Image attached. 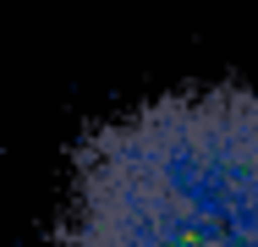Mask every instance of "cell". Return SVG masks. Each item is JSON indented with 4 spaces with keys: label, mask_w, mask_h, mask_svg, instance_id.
<instances>
[{
    "label": "cell",
    "mask_w": 258,
    "mask_h": 247,
    "mask_svg": "<svg viewBox=\"0 0 258 247\" xmlns=\"http://www.w3.org/2000/svg\"><path fill=\"white\" fill-rule=\"evenodd\" d=\"M60 247H258V88L159 94L72 154Z\"/></svg>",
    "instance_id": "6da1fadb"
}]
</instances>
